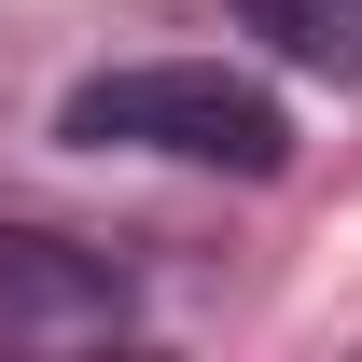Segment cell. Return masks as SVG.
Instances as JSON below:
<instances>
[{"label":"cell","instance_id":"6da1fadb","mask_svg":"<svg viewBox=\"0 0 362 362\" xmlns=\"http://www.w3.org/2000/svg\"><path fill=\"white\" fill-rule=\"evenodd\" d=\"M56 139H84V153H168V168H223V181H279L293 112H279L251 70H223V56H153V70L70 84Z\"/></svg>","mask_w":362,"mask_h":362},{"label":"cell","instance_id":"7a4b0ae2","mask_svg":"<svg viewBox=\"0 0 362 362\" xmlns=\"http://www.w3.org/2000/svg\"><path fill=\"white\" fill-rule=\"evenodd\" d=\"M126 320H139V293L98 237L0 223V349H112Z\"/></svg>","mask_w":362,"mask_h":362},{"label":"cell","instance_id":"3957f363","mask_svg":"<svg viewBox=\"0 0 362 362\" xmlns=\"http://www.w3.org/2000/svg\"><path fill=\"white\" fill-rule=\"evenodd\" d=\"M237 28H251L265 56H293V70L362 84V0H237Z\"/></svg>","mask_w":362,"mask_h":362}]
</instances>
